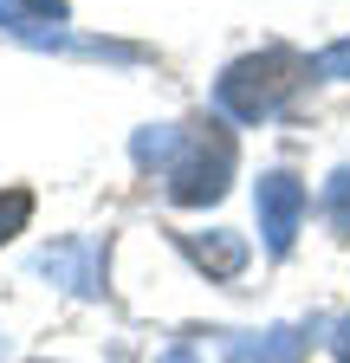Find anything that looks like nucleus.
<instances>
[{"label": "nucleus", "mask_w": 350, "mask_h": 363, "mask_svg": "<svg viewBox=\"0 0 350 363\" xmlns=\"http://www.w3.org/2000/svg\"><path fill=\"white\" fill-rule=\"evenodd\" d=\"M305 65L298 52H286V45H266V52H253V59H234L221 72V84H214V104H221L234 123H266L292 91L305 84Z\"/></svg>", "instance_id": "obj_1"}, {"label": "nucleus", "mask_w": 350, "mask_h": 363, "mask_svg": "<svg viewBox=\"0 0 350 363\" xmlns=\"http://www.w3.org/2000/svg\"><path fill=\"white\" fill-rule=\"evenodd\" d=\"M162 175H169V201H182V208L221 201L227 182H234V136H227L221 123L182 130V150H175V162H169Z\"/></svg>", "instance_id": "obj_2"}, {"label": "nucleus", "mask_w": 350, "mask_h": 363, "mask_svg": "<svg viewBox=\"0 0 350 363\" xmlns=\"http://www.w3.org/2000/svg\"><path fill=\"white\" fill-rule=\"evenodd\" d=\"M253 208H259V240H266V253H273V259H286V253H292V240H298V220H305V182H298L292 169L259 175Z\"/></svg>", "instance_id": "obj_3"}, {"label": "nucleus", "mask_w": 350, "mask_h": 363, "mask_svg": "<svg viewBox=\"0 0 350 363\" xmlns=\"http://www.w3.org/2000/svg\"><path fill=\"white\" fill-rule=\"evenodd\" d=\"M312 350V331L305 325H273V331H227L221 357L227 363H305Z\"/></svg>", "instance_id": "obj_4"}, {"label": "nucleus", "mask_w": 350, "mask_h": 363, "mask_svg": "<svg viewBox=\"0 0 350 363\" xmlns=\"http://www.w3.org/2000/svg\"><path fill=\"white\" fill-rule=\"evenodd\" d=\"M39 272H52V279L78 298H98L104 292V247L98 240H65V247H46L39 253Z\"/></svg>", "instance_id": "obj_5"}, {"label": "nucleus", "mask_w": 350, "mask_h": 363, "mask_svg": "<svg viewBox=\"0 0 350 363\" xmlns=\"http://www.w3.org/2000/svg\"><path fill=\"white\" fill-rule=\"evenodd\" d=\"M182 253L208 272V279H240L247 259H253V247L240 234H182Z\"/></svg>", "instance_id": "obj_6"}, {"label": "nucleus", "mask_w": 350, "mask_h": 363, "mask_svg": "<svg viewBox=\"0 0 350 363\" xmlns=\"http://www.w3.org/2000/svg\"><path fill=\"white\" fill-rule=\"evenodd\" d=\"M130 150H137V162L149 169H169L175 162V150H182V123H149V130H137V143H130Z\"/></svg>", "instance_id": "obj_7"}, {"label": "nucleus", "mask_w": 350, "mask_h": 363, "mask_svg": "<svg viewBox=\"0 0 350 363\" xmlns=\"http://www.w3.org/2000/svg\"><path fill=\"white\" fill-rule=\"evenodd\" d=\"M324 220L337 227V234H350V162L324 182Z\"/></svg>", "instance_id": "obj_8"}, {"label": "nucleus", "mask_w": 350, "mask_h": 363, "mask_svg": "<svg viewBox=\"0 0 350 363\" xmlns=\"http://www.w3.org/2000/svg\"><path fill=\"white\" fill-rule=\"evenodd\" d=\"M26 214H33V195H0V240H13L20 234V227H26Z\"/></svg>", "instance_id": "obj_9"}, {"label": "nucleus", "mask_w": 350, "mask_h": 363, "mask_svg": "<svg viewBox=\"0 0 350 363\" xmlns=\"http://www.w3.org/2000/svg\"><path fill=\"white\" fill-rule=\"evenodd\" d=\"M312 72H318V78H350V39H337L331 52H318Z\"/></svg>", "instance_id": "obj_10"}, {"label": "nucleus", "mask_w": 350, "mask_h": 363, "mask_svg": "<svg viewBox=\"0 0 350 363\" xmlns=\"http://www.w3.org/2000/svg\"><path fill=\"white\" fill-rule=\"evenodd\" d=\"M337 350H344V357H350V318H344V331H337Z\"/></svg>", "instance_id": "obj_11"}, {"label": "nucleus", "mask_w": 350, "mask_h": 363, "mask_svg": "<svg viewBox=\"0 0 350 363\" xmlns=\"http://www.w3.org/2000/svg\"><path fill=\"white\" fill-rule=\"evenodd\" d=\"M162 363H195V357H188V350H169V357H162Z\"/></svg>", "instance_id": "obj_12"}, {"label": "nucleus", "mask_w": 350, "mask_h": 363, "mask_svg": "<svg viewBox=\"0 0 350 363\" xmlns=\"http://www.w3.org/2000/svg\"><path fill=\"white\" fill-rule=\"evenodd\" d=\"M0 350H7V337H0Z\"/></svg>", "instance_id": "obj_13"}]
</instances>
